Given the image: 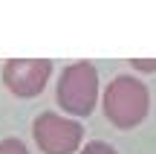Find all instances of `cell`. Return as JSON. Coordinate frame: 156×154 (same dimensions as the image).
Wrapping results in <instances>:
<instances>
[{
  "instance_id": "5b68a950",
  "label": "cell",
  "mask_w": 156,
  "mask_h": 154,
  "mask_svg": "<svg viewBox=\"0 0 156 154\" xmlns=\"http://www.w3.org/2000/svg\"><path fill=\"white\" fill-rule=\"evenodd\" d=\"M0 154H29V148H26L23 140L6 137V140H0Z\"/></svg>"
},
{
  "instance_id": "52a82bcc",
  "label": "cell",
  "mask_w": 156,
  "mask_h": 154,
  "mask_svg": "<svg viewBox=\"0 0 156 154\" xmlns=\"http://www.w3.org/2000/svg\"><path fill=\"white\" fill-rule=\"evenodd\" d=\"M130 67L142 70V73H156V58H130Z\"/></svg>"
},
{
  "instance_id": "7a4b0ae2",
  "label": "cell",
  "mask_w": 156,
  "mask_h": 154,
  "mask_svg": "<svg viewBox=\"0 0 156 154\" xmlns=\"http://www.w3.org/2000/svg\"><path fill=\"white\" fill-rule=\"evenodd\" d=\"M55 102L73 119L90 116L98 105V70L90 61H73L64 67L55 87Z\"/></svg>"
},
{
  "instance_id": "3957f363",
  "label": "cell",
  "mask_w": 156,
  "mask_h": 154,
  "mask_svg": "<svg viewBox=\"0 0 156 154\" xmlns=\"http://www.w3.org/2000/svg\"><path fill=\"white\" fill-rule=\"evenodd\" d=\"M32 137L44 154H75L84 145V125L73 116L44 111L32 122Z\"/></svg>"
},
{
  "instance_id": "277c9868",
  "label": "cell",
  "mask_w": 156,
  "mask_h": 154,
  "mask_svg": "<svg viewBox=\"0 0 156 154\" xmlns=\"http://www.w3.org/2000/svg\"><path fill=\"white\" fill-rule=\"evenodd\" d=\"M52 76V61L49 58H9L3 64V85L9 93L20 99H32L46 87Z\"/></svg>"
},
{
  "instance_id": "6da1fadb",
  "label": "cell",
  "mask_w": 156,
  "mask_h": 154,
  "mask_svg": "<svg viewBox=\"0 0 156 154\" xmlns=\"http://www.w3.org/2000/svg\"><path fill=\"white\" fill-rule=\"evenodd\" d=\"M101 111H104L107 122L116 128L127 131L145 122L147 111H151V90L133 76H116L107 81L104 93H101Z\"/></svg>"
},
{
  "instance_id": "8992f818",
  "label": "cell",
  "mask_w": 156,
  "mask_h": 154,
  "mask_svg": "<svg viewBox=\"0 0 156 154\" xmlns=\"http://www.w3.org/2000/svg\"><path fill=\"white\" fill-rule=\"evenodd\" d=\"M78 154H119L113 148L110 143H101V140H90V143H84V148Z\"/></svg>"
}]
</instances>
